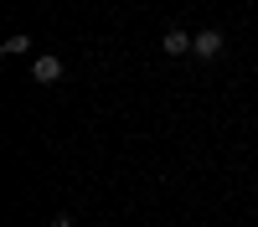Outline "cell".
Here are the masks:
<instances>
[{
	"instance_id": "1",
	"label": "cell",
	"mask_w": 258,
	"mask_h": 227,
	"mask_svg": "<svg viewBox=\"0 0 258 227\" xmlns=\"http://www.w3.org/2000/svg\"><path fill=\"white\" fill-rule=\"evenodd\" d=\"M191 52H197V62H212V57H222V31H197L191 36Z\"/></svg>"
},
{
	"instance_id": "2",
	"label": "cell",
	"mask_w": 258,
	"mask_h": 227,
	"mask_svg": "<svg viewBox=\"0 0 258 227\" xmlns=\"http://www.w3.org/2000/svg\"><path fill=\"white\" fill-rule=\"evenodd\" d=\"M160 52H165V57H186V52H191V36H186L181 26H170V31L160 36Z\"/></svg>"
},
{
	"instance_id": "5",
	"label": "cell",
	"mask_w": 258,
	"mask_h": 227,
	"mask_svg": "<svg viewBox=\"0 0 258 227\" xmlns=\"http://www.w3.org/2000/svg\"><path fill=\"white\" fill-rule=\"evenodd\" d=\"M47 227H73V217H52V222H47Z\"/></svg>"
},
{
	"instance_id": "4",
	"label": "cell",
	"mask_w": 258,
	"mask_h": 227,
	"mask_svg": "<svg viewBox=\"0 0 258 227\" xmlns=\"http://www.w3.org/2000/svg\"><path fill=\"white\" fill-rule=\"evenodd\" d=\"M16 52H31V36H6V57H16Z\"/></svg>"
},
{
	"instance_id": "3",
	"label": "cell",
	"mask_w": 258,
	"mask_h": 227,
	"mask_svg": "<svg viewBox=\"0 0 258 227\" xmlns=\"http://www.w3.org/2000/svg\"><path fill=\"white\" fill-rule=\"evenodd\" d=\"M31 78L36 83H57L62 78V57H31Z\"/></svg>"
}]
</instances>
